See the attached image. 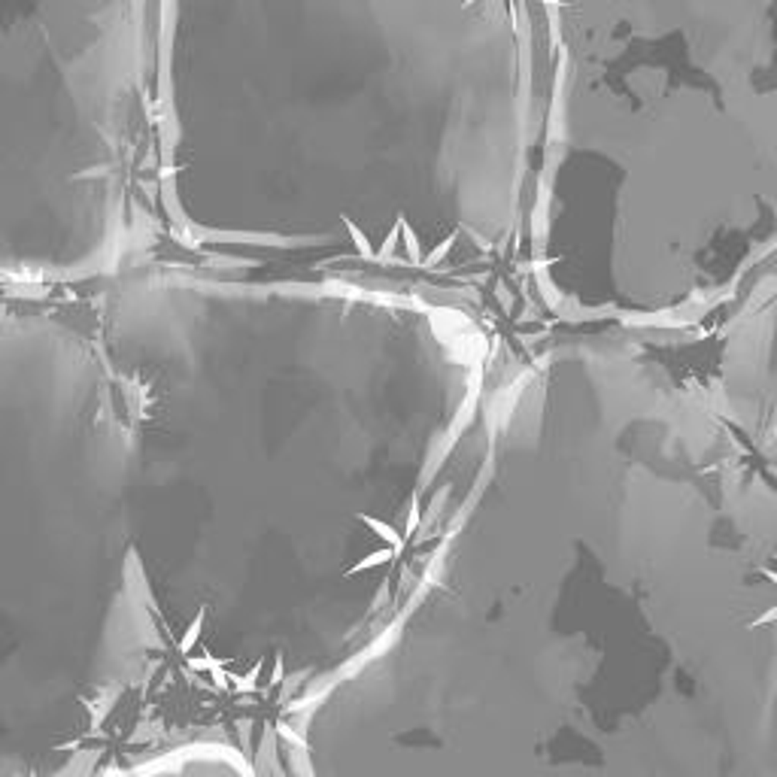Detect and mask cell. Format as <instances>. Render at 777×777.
<instances>
[{"label": "cell", "mask_w": 777, "mask_h": 777, "mask_svg": "<svg viewBox=\"0 0 777 777\" xmlns=\"http://www.w3.org/2000/svg\"><path fill=\"white\" fill-rule=\"evenodd\" d=\"M146 4H0V289L122 280L152 174Z\"/></svg>", "instance_id": "cell-3"}, {"label": "cell", "mask_w": 777, "mask_h": 777, "mask_svg": "<svg viewBox=\"0 0 777 777\" xmlns=\"http://www.w3.org/2000/svg\"><path fill=\"white\" fill-rule=\"evenodd\" d=\"M88 777H265L253 759L222 741H189V744L152 750L146 756L110 765Z\"/></svg>", "instance_id": "cell-4"}, {"label": "cell", "mask_w": 777, "mask_h": 777, "mask_svg": "<svg viewBox=\"0 0 777 777\" xmlns=\"http://www.w3.org/2000/svg\"><path fill=\"white\" fill-rule=\"evenodd\" d=\"M364 334L359 307L319 285L207 268L107 285L95 337L137 568L164 662L216 695L298 689L359 620Z\"/></svg>", "instance_id": "cell-1"}, {"label": "cell", "mask_w": 777, "mask_h": 777, "mask_svg": "<svg viewBox=\"0 0 777 777\" xmlns=\"http://www.w3.org/2000/svg\"><path fill=\"white\" fill-rule=\"evenodd\" d=\"M158 665L107 356L0 298V777H76Z\"/></svg>", "instance_id": "cell-2"}]
</instances>
